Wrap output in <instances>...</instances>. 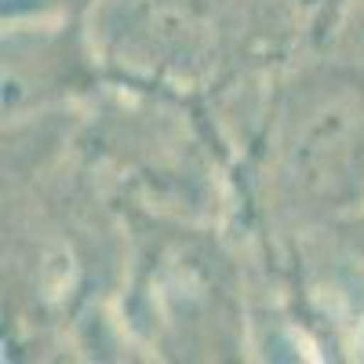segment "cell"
I'll list each match as a JSON object with an SVG mask.
<instances>
[{
	"label": "cell",
	"instance_id": "6da1fadb",
	"mask_svg": "<svg viewBox=\"0 0 364 364\" xmlns=\"http://www.w3.org/2000/svg\"><path fill=\"white\" fill-rule=\"evenodd\" d=\"M80 22L117 87L200 91L248 70L240 0H95Z\"/></svg>",
	"mask_w": 364,
	"mask_h": 364
},
{
	"label": "cell",
	"instance_id": "7a4b0ae2",
	"mask_svg": "<svg viewBox=\"0 0 364 364\" xmlns=\"http://www.w3.org/2000/svg\"><path fill=\"white\" fill-rule=\"evenodd\" d=\"M273 178L295 208L336 211L364 182V87L321 73L295 84L266 128Z\"/></svg>",
	"mask_w": 364,
	"mask_h": 364
},
{
	"label": "cell",
	"instance_id": "3957f363",
	"mask_svg": "<svg viewBox=\"0 0 364 364\" xmlns=\"http://www.w3.org/2000/svg\"><path fill=\"white\" fill-rule=\"evenodd\" d=\"M102 77L80 18H8L4 33V109L18 120L55 99L84 91Z\"/></svg>",
	"mask_w": 364,
	"mask_h": 364
},
{
	"label": "cell",
	"instance_id": "277c9868",
	"mask_svg": "<svg viewBox=\"0 0 364 364\" xmlns=\"http://www.w3.org/2000/svg\"><path fill=\"white\" fill-rule=\"evenodd\" d=\"M346 0H240L245 66L266 70L295 63L328 41Z\"/></svg>",
	"mask_w": 364,
	"mask_h": 364
},
{
	"label": "cell",
	"instance_id": "5b68a950",
	"mask_svg": "<svg viewBox=\"0 0 364 364\" xmlns=\"http://www.w3.org/2000/svg\"><path fill=\"white\" fill-rule=\"evenodd\" d=\"M95 0H4V18H84Z\"/></svg>",
	"mask_w": 364,
	"mask_h": 364
}]
</instances>
